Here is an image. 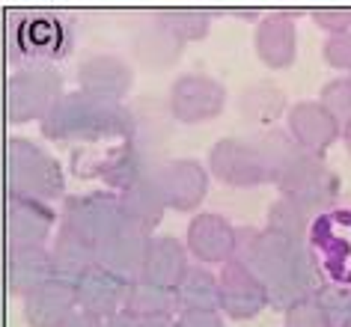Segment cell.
<instances>
[{"label":"cell","mask_w":351,"mask_h":327,"mask_svg":"<svg viewBox=\"0 0 351 327\" xmlns=\"http://www.w3.org/2000/svg\"><path fill=\"white\" fill-rule=\"evenodd\" d=\"M235 262H241L268 291V304L289 309L310 298L322 282L306 241H289L268 229H235Z\"/></svg>","instance_id":"cell-1"},{"label":"cell","mask_w":351,"mask_h":327,"mask_svg":"<svg viewBox=\"0 0 351 327\" xmlns=\"http://www.w3.org/2000/svg\"><path fill=\"white\" fill-rule=\"evenodd\" d=\"M42 134L57 143H99V140L131 137V110L119 101L90 93H63L39 122Z\"/></svg>","instance_id":"cell-2"},{"label":"cell","mask_w":351,"mask_h":327,"mask_svg":"<svg viewBox=\"0 0 351 327\" xmlns=\"http://www.w3.org/2000/svg\"><path fill=\"white\" fill-rule=\"evenodd\" d=\"M6 175L10 197L54 202L66 193V173L51 152L27 137H12L6 146Z\"/></svg>","instance_id":"cell-3"},{"label":"cell","mask_w":351,"mask_h":327,"mask_svg":"<svg viewBox=\"0 0 351 327\" xmlns=\"http://www.w3.org/2000/svg\"><path fill=\"white\" fill-rule=\"evenodd\" d=\"M271 184L280 191V197L295 199L298 206H304L310 215H315V211H330L337 206L342 182L322 155H310L304 149H298Z\"/></svg>","instance_id":"cell-4"},{"label":"cell","mask_w":351,"mask_h":327,"mask_svg":"<svg viewBox=\"0 0 351 327\" xmlns=\"http://www.w3.org/2000/svg\"><path fill=\"white\" fill-rule=\"evenodd\" d=\"M72 51V30L54 12H19L10 27V57L15 63H51Z\"/></svg>","instance_id":"cell-5"},{"label":"cell","mask_w":351,"mask_h":327,"mask_svg":"<svg viewBox=\"0 0 351 327\" xmlns=\"http://www.w3.org/2000/svg\"><path fill=\"white\" fill-rule=\"evenodd\" d=\"M63 99V77L51 66H24L6 81V119L12 125L42 122Z\"/></svg>","instance_id":"cell-6"},{"label":"cell","mask_w":351,"mask_h":327,"mask_svg":"<svg viewBox=\"0 0 351 327\" xmlns=\"http://www.w3.org/2000/svg\"><path fill=\"white\" fill-rule=\"evenodd\" d=\"M226 99H230V93L217 77L206 72H185L170 84L167 113L173 122H182V125H203V122L221 117Z\"/></svg>","instance_id":"cell-7"},{"label":"cell","mask_w":351,"mask_h":327,"mask_svg":"<svg viewBox=\"0 0 351 327\" xmlns=\"http://www.w3.org/2000/svg\"><path fill=\"white\" fill-rule=\"evenodd\" d=\"M125 223L119 208V197L110 191H95V193H77V197H66L63 215H60V226L72 229L81 235L86 244L99 247L104 238H110L117 229Z\"/></svg>","instance_id":"cell-8"},{"label":"cell","mask_w":351,"mask_h":327,"mask_svg":"<svg viewBox=\"0 0 351 327\" xmlns=\"http://www.w3.org/2000/svg\"><path fill=\"white\" fill-rule=\"evenodd\" d=\"M208 175H215L226 188H259L268 184V173L262 167V158L253 146V140L241 137H223L208 149Z\"/></svg>","instance_id":"cell-9"},{"label":"cell","mask_w":351,"mask_h":327,"mask_svg":"<svg viewBox=\"0 0 351 327\" xmlns=\"http://www.w3.org/2000/svg\"><path fill=\"white\" fill-rule=\"evenodd\" d=\"M208 170L194 158H173L155 167V182L161 191V199L173 211H197L208 197Z\"/></svg>","instance_id":"cell-10"},{"label":"cell","mask_w":351,"mask_h":327,"mask_svg":"<svg viewBox=\"0 0 351 327\" xmlns=\"http://www.w3.org/2000/svg\"><path fill=\"white\" fill-rule=\"evenodd\" d=\"M217 291H221V306H217V313H223L226 318H232V322L256 318L262 309L268 306L265 286H262V282L235 259L221 265Z\"/></svg>","instance_id":"cell-11"},{"label":"cell","mask_w":351,"mask_h":327,"mask_svg":"<svg viewBox=\"0 0 351 327\" xmlns=\"http://www.w3.org/2000/svg\"><path fill=\"white\" fill-rule=\"evenodd\" d=\"M149 235L146 229L122 223L110 238L95 247V268L113 274L122 282H134L140 280V268L146 259V247H149Z\"/></svg>","instance_id":"cell-12"},{"label":"cell","mask_w":351,"mask_h":327,"mask_svg":"<svg viewBox=\"0 0 351 327\" xmlns=\"http://www.w3.org/2000/svg\"><path fill=\"white\" fill-rule=\"evenodd\" d=\"M185 250L199 265H226L235 253V226L223 215L199 211L188 223Z\"/></svg>","instance_id":"cell-13"},{"label":"cell","mask_w":351,"mask_h":327,"mask_svg":"<svg viewBox=\"0 0 351 327\" xmlns=\"http://www.w3.org/2000/svg\"><path fill=\"white\" fill-rule=\"evenodd\" d=\"M77 86H81V93L125 104L128 93L134 90V69L125 57L117 54L86 57L77 69Z\"/></svg>","instance_id":"cell-14"},{"label":"cell","mask_w":351,"mask_h":327,"mask_svg":"<svg viewBox=\"0 0 351 327\" xmlns=\"http://www.w3.org/2000/svg\"><path fill=\"white\" fill-rule=\"evenodd\" d=\"M313 235V259L315 265H324L330 274V282H339L346 286L351 282V238L342 229V215L339 211H328L324 217H319L310 226Z\"/></svg>","instance_id":"cell-15"},{"label":"cell","mask_w":351,"mask_h":327,"mask_svg":"<svg viewBox=\"0 0 351 327\" xmlns=\"http://www.w3.org/2000/svg\"><path fill=\"white\" fill-rule=\"evenodd\" d=\"M253 48L262 66L289 69L298 60V27H295V12H265L253 33Z\"/></svg>","instance_id":"cell-16"},{"label":"cell","mask_w":351,"mask_h":327,"mask_svg":"<svg viewBox=\"0 0 351 327\" xmlns=\"http://www.w3.org/2000/svg\"><path fill=\"white\" fill-rule=\"evenodd\" d=\"M286 134L295 140L298 149L324 158V152L342 137V131L319 101H295L286 110Z\"/></svg>","instance_id":"cell-17"},{"label":"cell","mask_w":351,"mask_h":327,"mask_svg":"<svg viewBox=\"0 0 351 327\" xmlns=\"http://www.w3.org/2000/svg\"><path fill=\"white\" fill-rule=\"evenodd\" d=\"M57 223V211L48 202L10 197V208H6L10 247H45L48 238H54Z\"/></svg>","instance_id":"cell-18"},{"label":"cell","mask_w":351,"mask_h":327,"mask_svg":"<svg viewBox=\"0 0 351 327\" xmlns=\"http://www.w3.org/2000/svg\"><path fill=\"white\" fill-rule=\"evenodd\" d=\"M77 309L75 282L51 277L45 286L24 298V322L30 327H63L66 318Z\"/></svg>","instance_id":"cell-19"},{"label":"cell","mask_w":351,"mask_h":327,"mask_svg":"<svg viewBox=\"0 0 351 327\" xmlns=\"http://www.w3.org/2000/svg\"><path fill=\"white\" fill-rule=\"evenodd\" d=\"M188 268H191L188 250L179 238L152 235L146 247L143 268H140V280L155 282V286H164V289H176V282L185 277Z\"/></svg>","instance_id":"cell-20"},{"label":"cell","mask_w":351,"mask_h":327,"mask_svg":"<svg viewBox=\"0 0 351 327\" xmlns=\"http://www.w3.org/2000/svg\"><path fill=\"white\" fill-rule=\"evenodd\" d=\"M125 289H128V282H122L113 277V274L93 265V268L75 282L77 309H84V313H90V315H99V318H110V315L122 313Z\"/></svg>","instance_id":"cell-21"},{"label":"cell","mask_w":351,"mask_h":327,"mask_svg":"<svg viewBox=\"0 0 351 327\" xmlns=\"http://www.w3.org/2000/svg\"><path fill=\"white\" fill-rule=\"evenodd\" d=\"M117 197H119V208H122L125 223L140 226V229H146V232H152V229L161 223V217L167 211L161 191H158V182H155V170L140 175V179H134L131 184H125Z\"/></svg>","instance_id":"cell-22"},{"label":"cell","mask_w":351,"mask_h":327,"mask_svg":"<svg viewBox=\"0 0 351 327\" xmlns=\"http://www.w3.org/2000/svg\"><path fill=\"white\" fill-rule=\"evenodd\" d=\"M54 277L48 247H10V265H6V280L15 298H27L30 291Z\"/></svg>","instance_id":"cell-23"},{"label":"cell","mask_w":351,"mask_h":327,"mask_svg":"<svg viewBox=\"0 0 351 327\" xmlns=\"http://www.w3.org/2000/svg\"><path fill=\"white\" fill-rule=\"evenodd\" d=\"M176 309L179 306H176L173 289L155 286V282H146V280L128 282L125 300H122V313L137 318L140 324H146V322H173Z\"/></svg>","instance_id":"cell-24"},{"label":"cell","mask_w":351,"mask_h":327,"mask_svg":"<svg viewBox=\"0 0 351 327\" xmlns=\"http://www.w3.org/2000/svg\"><path fill=\"white\" fill-rule=\"evenodd\" d=\"M182 51H185V45H182L179 39H173L155 19L143 24V27L134 33V39H131V54H134V60L146 69H155V72H164V69L176 66Z\"/></svg>","instance_id":"cell-25"},{"label":"cell","mask_w":351,"mask_h":327,"mask_svg":"<svg viewBox=\"0 0 351 327\" xmlns=\"http://www.w3.org/2000/svg\"><path fill=\"white\" fill-rule=\"evenodd\" d=\"M48 253H51V265H54V277L66 282H77L95 265L93 247L81 235H75L72 229H66L60 223L54 229V247Z\"/></svg>","instance_id":"cell-26"},{"label":"cell","mask_w":351,"mask_h":327,"mask_svg":"<svg viewBox=\"0 0 351 327\" xmlns=\"http://www.w3.org/2000/svg\"><path fill=\"white\" fill-rule=\"evenodd\" d=\"M179 313H217L221 306V291H217V274H212L206 265H191L185 277L173 289Z\"/></svg>","instance_id":"cell-27"},{"label":"cell","mask_w":351,"mask_h":327,"mask_svg":"<svg viewBox=\"0 0 351 327\" xmlns=\"http://www.w3.org/2000/svg\"><path fill=\"white\" fill-rule=\"evenodd\" d=\"M239 110H241L244 122H250V125L271 128L280 117H286L289 99L274 81H256L241 93Z\"/></svg>","instance_id":"cell-28"},{"label":"cell","mask_w":351,"mask_h":327,"mask_svg":"<svg viewBox=\"0 0 351 327\" xmlns=\"http://www.w3.org/2000/svg\"><path fill=\"white\" fill-rule=\"evenodd\" d=\"M155 158H158V155H149V152H143L140 146H134V143H128V140H125V143H122L119 149H113V152L101 161L99 175L110 184V188L122 191L125 184H131L134 179H140V175L152 173L155 167L161 164V161H155Z\"/></svg>","instance_id":"cell-29"},{"label":"cell","mask_w":351,"mask_h":327,"mask_svg":"<svg viewBox=\"0 0 351 327\" xmlns=\"http://www.w3.org/2000/svg\"><path fill=\"white\" fill-rule=\"evenodd\" d=\"M131 110V137L128 143L140 146L149 155H158L164 146V140L170 137V113H167V104L161 108L158 101H140L137 108Z\"/></svg>","instance_id":"cell-30"},{"label":"cell","mask_w":351,"mask_h":327,"mask_svg":"<svg viewBox=\"0 0 351 327\" xmlns=\"http://www.w3.org/2000/svg\"><path fill=\"white\" fill-rule=\"evenodd\" d=\"M155 21L170 33L173 39H179L182 45L188 42H203L212 30V12L208 10H188V6H176V10H158Z\"/></svg>","instance_id":"cell-31"},{"label":"cell","mask_w":351,"mask_h":327,"mask_svg":"<svg viewBox=\"0 0 351 327\" xmlns=\"http://www.w3.org/2000/svg\"><path fill=\"white\" fill-rule=\"evenodd\" d=\"M310 226H313V215L304 206H298L295 199L277 197L274 202H271L268 220H265L268 232H274L280 238H289V241H306Z\"/></svg>","instance_id":"cell-32"},{"label":"cell","mask_w":351,"mask_h":327,"mask_svg":"<svg viewBox=\"0 0 351 327\" xmlns=\"http://www.w3.org/2000/svg\"><path fill=\"white\" fill-rule=\"evenodd\" d=\"M253 146H256V152L262 158V167H265L268 173V184L277 179V173L283 170V164L298 152L295 140L286 134V128H265L259 131L256 137H253Z\"/></svg>","instance_id":"cell-33"},{"label":"cell","mask_w":351,"mask_h":327,"mask_svg":"<svg viewBox=\"0 0 351 327\" xmlns=\"http://www.w3.org/2000/svg\"><path fill=\"white\" fill-rule=\"evenodd\" d=\"M319 104L339 125V131L351 125V93H348L346 77H333V81L324 84L322 93H319Z\"/></svg>","instance_id":"cell-34"},{"label":"cell","mask_w":351,"mask_h":327,"mask_svg":"<svg viewBox=\"0 0 351 327\" xmlns=\"http://www.w3.org/2000/svg\"><path fill=\"white\" fill-rule=\"evenodd\" d=\"M348 291L351 289H346V286H339V282H330V280H322L319 286H315V291H313V300L319 304L322 309H324V315L330 318L333 324H342L346 322V306H348Z\"/></svg>","instance_id":"cell-35"},{"label":"cell","mask_w":351,"mask_h":327,"mask_svg":"<svg viewBox=\"0 0 351 327\" xmlns=\"http://www.w3.org/2000/svg\"><path fill=\"white\" fill-rule=\"evenodd\" d=\"M283 327H337V324L324 315V309L313 298H304L289 309H283Z\"/></svg>","instance_id":"cell-36"},{"label":"cell","mask_w":351,"mask_h":327,"mask_svg":"<svg viewBox=\"0 0 351 327\" xmlns=\"http://www.w3.org/2000/svg\"><path fill=\"white\" fill-rule=\"evenodd\" d=\"M310 19H313L315 27H322L328 36L351 33V10L348 6H315V10H310Z\"/></svg>","instance_id":"cell-37"},{"label":"cell","mask_w":351,"mask_h":327,"mask_svg":"<svg viewBox=\"0 0 351 327\" xmlns=\"http://www.w3.org/2000/svg\"><path fill=\"white\" fill-rule=\"evenodd\" d=\"M322 57L324 63L337 72H351V33H337V36H328L322 45Z\"/></svg>","instance_id":"cell-38"},{"label":"cell","mask_w":351,"mask_h":327,"mask_svg":"<svg viewBox=\"0 0 351 327\" xmlns=\"http://www.w3.org/2000/svg\"><path fill=\"white\" fill-rule=\"evenodd\" d=\"M176 327H223L221 313H179L176 315Z\"/></svg>","instance_id":"cell-39"},{"label":"cell","mask_w":351,"mask_h":327,"mask_svg":"<svg viewBox=\"0 0 351 327\" xmlns=\"http://www.w3.org/2000/svg\"><path fill=\"white\" fill-rule=\"evenodd\" d=\"M63 327H104V318L90 315V313H84V309H75V313L66 318Z\"/></svg>","instance_id":"cell-40"},{"label":"cell","mask_w":351,"mask_h":327,"mask_svg":"<svg viewBox=\"0 0 351 327\" xmlns=\"http://www.w3.org/2000/svg\"><path fill=\"white\" fill-rule=\"evenodd\" d=\"M104 327H143L137 322V318H131L125 313H117V315H110V318H104Z\"/></svg>","instance_id":"cell-41"},{"label":"cell","mask_w":351,"mask_h":327,"mask_svg":"<svg viewBox=\"0 0 351 327\" xmlns=\"http://www.w3.org/2000/svg\"><path fill=\"white\" fill-rule=\"evenodd\" d=\"M232 15L239 21H256V19H262L265 12H259V10H232Z\"/></svg>","instance_id":"cell-42"},{"label":"cell","mask_w":351,"mask_h":327,"mask_svg":"<svg viewBox=\"0 0 351 327\" xmlns=\"http://www.w3.org/2000/svg\"><path fill=\"white\" fill-rule=\"evenodd\" d=\"M342 143H346L348 155H351V125H348V128H342Z\"/></svg>","instance_id":"cell-43"},{"label":"cell","mask_w":351,"mask_h":327,"mask_svg":"<svg viewBox=\"0 0 351 327\" xmlns=\"http://www.w3.org/2000/svg\"><path fill=\"white\" fill-rule=\"evenodd\" d=\"M143 327H176L173 322H146Z\"/></svg>","instance_id":"cell-44"},{"label":"cell","mask_w":351,"mask_h":327,"mask_svg":"<svg viewBox=\"0 0 351 327\" xmlns=\"http://www.w3.org/2000/svg\"><path fill=\"white\" fill-rule=\"evenodd\" d=\"M346 322H351V291H348V306H346Z\"/></svg>","instance_id":"cell-45"},{"label":"cell","mask_w":351,"mask_h":327,"mask_svg":"<svg viewBox=\"0 0 351 327\" xmlns=\"http://www.w3.org/2000/svg\"><path fill=\"white\" fill-rule=\"evenodd\" d=\"M346 84H348V93H351V72L346 75Z\"/></svg>","instance_id":"cell-46"},{"label":"cell","mask_w":351,"mask_h":327,"mask_svg":"<svg viewBox=\"0 0 351 327\" xmlns=\"http://www.w3.org/2000/svg\"><path fill=\"white\" fill-rule=\"evenodd\" d=\"M339 327H351V322H342V324H339Z\"/></svg>","instance_id":"cell-47"}]
</instances>
